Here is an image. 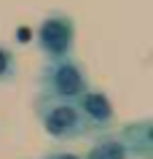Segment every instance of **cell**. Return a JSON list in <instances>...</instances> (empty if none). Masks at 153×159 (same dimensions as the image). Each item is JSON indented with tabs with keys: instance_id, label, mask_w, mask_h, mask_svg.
<instances>
[{
	"instance_id": "5b68a950",
	"label": "cell",
	"mask_w": 153,
	"mask_h": 159,
	"mask_svg": "<svg viewBox=\"0 0 153 159\" xmlns=\"http://www.w3.org/2000/svg\"><path fill=\"white\" fill-rule=\"evenodd\" d=\"M86 159H129V151L121 138H102Z\"/></svg>"
},
{
	"instance_id": "6da1fadb",
	"label": "cell",
	"mask_w": 153,
	"mask_h": 159,
	"mask_svg": "<svg viewBox=\"0 0 153 159\" xmlns=\"http://www.w3.org/2000/svg\"><path fill=\"white\" fill-rule=\"evenodd\" d=\"M43 89L51 100H75L89 89L83 67L78 65L73 57L65 59H51L43 70Z\"/></svg>"
},
{
	"instance_id": "ba28073f",
	"label": "cell",
	"mask_w": 153,
	"mask_h": 159,
	"mask_svg": "<svg viewBox=\"0 0 153 159\" xmlns=\"http://www.w3.org/2000/svg\"><path fill=\"white\" fill-rule=\"evenodd\" d=\"M46 159H78L75 154H67V151H59V154H49Z\"/></svg>"
},
{
	"instance_id": "7a4b0ae2",
	"label": "cell",
	"mask_w": 153,
	"mask_h": 159,
	"mask_svg": "<svg viewBox=\"0 0 153 159\" xmlns=\"http://www.w3.org/2000/svg\"><path fill=\"white\" fill-rule=\"evenodd\" d=\"M73 43H75V25L73 16L65 11H51L43 16L38 25V46L43 54H49L51 59H65L73 54Z\"/></svg>"
},
{
	"instance_id": "3957f363",
	"label": "cell",
	"mask_w": 153,
	"mask_h": 159,
	"mask_svg": "<svg viewBox=\"0 0 153 159\" xmlns=\"http://www.w3.org/2000/svg\"><path fill=\"white\" fill-rule=\"evenodd\" d=\"M40 119H43V129L57 140H73V138L86 135V129H89V121L83 119L78 102H67V100H49Z\"/></svg>"
},
{
	"instance_id": "9c48e42d",
	"label": "cell",
	"mask_w": 153,
	"mask_h": 159,
	"mask_svg": "<svg viewBox=\"0 0 153 159\" xmlns=\"http://www.w3.org/2000/svg\"><path fill=\"white\" fill-rule=\"evenodd\" d=\"M16 38L22 43H27V41H30V30H27V27H19V30H16Z\"/></svg>"
},
{
	"instance_id": "8992f818",
	"label": "cell",
	"mask_w": 153,
	"mask_h": 159,
	"mask_svg": "<svg viewBox=\"0 0 153 159\" xmlns=\"http://www.w3.org/2000/svg\"><path fill=\"white\" fill-rule=\"evenodd\" d=\"M126 138H129V143H124V146H126L129 154H134V148H140V157L142 159L151 157V124L148 121L134 124L132 129H126Z\"/></svg>"
},
{
	"instance_id": "277c9868",
	"label": "cell",
	"mask_w": 153,
	"mask_h": 159,
	"mask_svg": "<svg viewBox=\"0 0 153 159\" xmlns=\"http://www.w3.org/2000/svg\"><path fill=\"white\" fill-rule=\"evenodd\" d=\"M78 108H81V113H83V119L89 121V124L108 127L113 121V105H110V100H108L102 92L86 89V92L78 97Z\"/></svg>"
},
{
	"instance_id": "52a82bcc",
	"label": "cell",
	"mask_w": 153,
	"mask_h": 159,
	"mask_svg": "<svg viewBox=\"0 0 153 159\" xmlns=\"http://www.w3.org/2000/svg\"><path fill=\"white\" fill-rule=\"evenodd\" d=\"M14 70H16V65H14V54H11L6 46H0V84L11 81V78H14Z\"/></svg>"
}]
</instances>
